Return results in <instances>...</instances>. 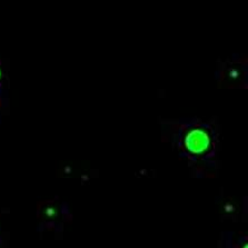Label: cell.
<instances>
[{"label": "cell", "instance_id": "6da1fadb", "mask_svg": "<svg viewBox=\"0 0 248 248\" xmlns=\"http://www.w3.org/2000/svg\"><path fill=\"white\" fill-rule=\"evenodd\" d=\"M209 137L205 131L191 130L186 137V147L194 154H202L209 147Z\"/></svg>", "mask_w": 248, "mask_h": 248}]
</instances>
